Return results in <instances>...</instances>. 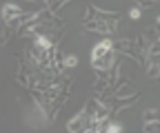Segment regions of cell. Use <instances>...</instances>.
<instances>
[{
    "label": "cell",
    "instance_id": "obj_1",
    "mask_svg": "<svg viewBox=\"0 0 160 133\" xmlns=\"http://www.w3.org/2000/svg\"><path fill=\"white\" fill-rule=\"evenodd\" d=\"M111 49H113L111 40H102L100 45H96L93 51H91V64L96 69H109L111 62H113L111 60Z\"/></svg>",
    "mask_w": 160,
    "mask_h": 133
},
{
    "label": "cell",
    "instance_id": "obj_2",
    "mask_svg": "<svg viewBox=\"0 0 160 133\" xmlns=\"http://www.w3.org/2000/svg\"><path fill=\"white\" fill-rule=\"evenodd\" d=\"M85 126H87V116H85V113L69 122V131H80V129H85Z\"/></svg>",
    "mask_w": 160,
    "mask_h": 133
},
{
    "label": "cell",
    "instance_id": "obj_3",
    "mask_svg": "<svg viewBox=\"0 0 160 133\" xmlns=\"http://www.w3.org/2000/svg\"><path fill=\"white\" fill-rule=\"evenodd\" d=\"M2 16H5V20H9V22H11L16 16H20V9H18V7H13V5H7V7H5V11H2Z\"/></svg>",
    "mask_w": 160,
    "mask_h": 133
},
{
    "label": "cell",
    "instance_id": "obj_4",
    "mask_svg": "<svg viewBox=\"0 0 160 133\" xmlns=\"http://www.w3.org/2000/svg\"><path fill=\"white\" fill-rule=\"evenodd\" d=\"M105 131H109V133H120V131H122V126L116 124V122H111V124H107V129H105Z\"/></svg>",
    "mask_w": 160,
    "mask_h": 133
},
{
    "label": "cell",
    "instance_id": "obj_5",
    "mask_svg": "<svg viewBox=\"0 0 160 133\" xmlns=\"http://www.w3.org/2000/svg\"><path fill=\"white\" fill-rule=\"evenodd\" d=\"M65 64H67V67H76V64H78V60H76V55H69V58L65 60Z\"/></svg>",
    "mask_w": 160,
    "mask_h": 133
},
{
    "label": "cell",
    "instance_id": "obj_6",
    "mask_svg": "<svg viewBox=\"0 0 160 133\" xmlns=\"http://www.w3.org/2000/svg\"><path fill=\"white\" fill-rule=\"evenodd\" d=\"M131 18H140V9H131Z\"/></svg>",
    "mask_w": 160,
    "mask_h": 133
}]
</instances>
